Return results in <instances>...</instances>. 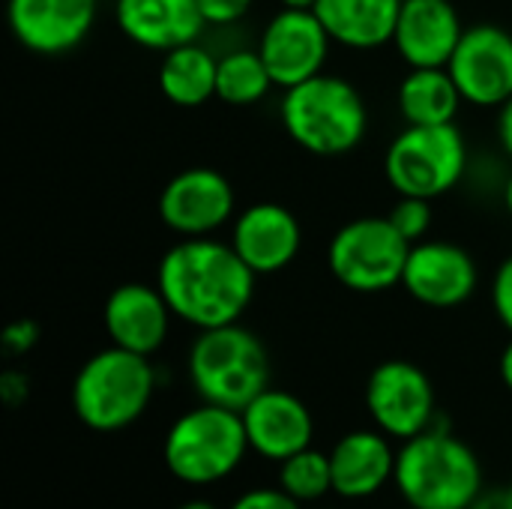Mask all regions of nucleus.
<instances>
[{"label":"nucleus","instance_id":"1","mask_svg":"<svg viewBox=\"0 0 512 509\" xmlns=\"http://www.w3.org/2000/svg\"><path fill=\"white\" fill-rule=\"evenodd\" d=\"M258 276L237 249L216 237H183L156 267V285L177 321L192 330L237 324L252 297Z\"/></svg>","mask_w":512,"mask_h":509},{"label":"nucleus","instance_id":"2","mask_svg":"<svg viewBox=\"0 0 512 509\" xmlns=\"http://www.w3.org/2000/svg\"><path fill=\"white\" fill-rule=\"evenodd\" d=\"M483 489L486 471L480 453L444 417L423 435L399 444L393 492L405 507L468 509Z\"/></svg>","mask_w":512,"mask_h":509},{"label":"nucleus","instance_id":"3","mask_svg":"<svg viewBox=\"0 0 512 509\" xmlns=\"http://www.w3.org/2000/svg\"><path fill=\"white\" fill-rule=\"evenodd\" d=\"M156 387L159 375L150 357L108 345L78 366L69 402L84 429L96 435H117L150 411Z\"/></svg>","mask_w":512,"mask_h":509},{"label":"nucleus","instance_id":"4","mask_svg":"<svg viewBox=\"0 0 512 509\" xmlns=\"http://www.w3.org/2000/svg\"><path fill=\"white\" fill-rule=\"evenodd\" d=\"M252 456L240 411L198 402L177 414L162 438V465L186 489H213L231 480Z\"/></svg>","mask_w":512,"mask_h":509},{"label":"nucleus","instance_id":"5","mask_svg":"<svg viewBox=\"0 0 512 509\" xmlns=\"http://www.w3.org/2000/svg\"><path fill=\"white\" fill-rule=\"evenodd\" d=\"M186 378L198 402L243 411L270 387V354L258 333L240 321L195 330L186 351Z\"/></svg>","mask_w":512,"mask_h":509},{"label":"nucleus","instance_id":"6","mask_svg":"<svg viewBox=\"0 0 512 509\" xmlns=\"http://www.w3.org/2000/svg\"><path fill=\"white\" fill-rule=\"evenodd\" d=\"M279 117L288 138L312 156H345L363 144L369 129L363 93L333 72L288 87Z\"/></svg>","mask_w":512,"mask_h":509},{"label":"nucleus","instance_id":"7","mask_svg":"<svg viewBox=\"0 0 512 509\" xmlns=\"http://www.w3.org/2000/svg\"><path fill=\"white\" fill-rule=\"evenodd\" d=\"M468 171V144L456 123L408 126L384 153V177L399 195L441 198L453 192Z\"/></svg>","mask_w":512,"mask_h":509},{"label":"nucleus","instance_id":"8","mask_svg":"<svg viewBox=\"0 0 512 509\" xmlns=\"http://www.w3.org/2000/svg\"><path fill=\"white\" fill-rule=\"evenodd\" d=\"M411 243L387 216H360L345 222L327 246L333 279L357 294H381L402 285Z\"/></svg>","mask_w":512,"mask_h":509},{"label":"nucleus","instance_id":"9","mask_svg":"<svg viewBox=\"0 0 512 509\" xmlns=\"http://www.w3.org/2000/svg\"><path fill=\"white\" fill-rule=\"evenodd\" d=\"M363 405L372 426L396 444L423 435L441 417L432 378L411 360L378 363L366 378Z\"/></svg>","mask_w":512,"mask_h":509},{"label":"nucleus","instance_id":"10","mask_svg":"<svg viewBox=\"0 0 512 509\" xmlns=\"http://www.w3.org/2000/svg\"><path fill=\"white\" fill-rule=\"evenodd\" d=\"M159 219L168 231L183 237H213L237 216V195L231 180L207 165L177 171L159 192Z\"/></svg>","mask_w":512,"mask_h":509},{"label":"nucleus","instance_id":"11","mask_svg":"<svg viewBox=\"0 0 512 509\" xmlns=\"http://www.w3.org/2000/svg\"><path fill=\"white\" fill-rule=\"evenodd\" d=\"M330 33L312 6H282L261 30L258 51L273 84L288 90L324 72L330 57Z\"/></svg>","mask_w":512,"mask_h":509},{"label":"nucleus","instance_id":"12","mask_svg":"<svg viewBox=\"0 0 512 509\" xmlns=\"http://www.w3.org/2000/svg\"><path fill=\"white\" fill-rule=\"evenodd\" d=\"M447 72L474 108H498L512 96V30L501 24L465 27Z\"/></svg>","mask_w":512,"mask_h":509},{"label":"nucleus","instance_id":"13","mask_svg":"<svg viewBox=\"0 0 512 509\" xmlns=\"http://www.w3.org/2000/svg\"><path fill=\"white\" fill-rule=\"evenodd\" d=\"M480 270L468 249L453 240H420L408 252L402 288L429 309H456L477 294Z\"/></svg>","mask_w":512,"mask_h":509},{"label":"nucleus","instance_id":"14","mask_svg":"<svg viewBox=\"0 0 512 509\" xmlns=\"http://www.w3.org/2000/svg\"><path fill=\"white\" fill-rule=\"evenodd\" d=\"M333 498L342 504H366L393 489L399 444L381 429H351L330 450Z\"/></svg>","mask_w":512,"mask_h":509},{"label":"nucleus","instance_id":"15","mask_svg":"<svg viewBox=\"0 0 512 509\" xmlns=\"http://www.w3.org/2000/svg\"><path fill=\"white\" fill-rule=\"evenodd\" d=\"M243 429L252 456L279 465L288 456L315 444V414L312 408L282 387H267L243 411Z\"/></svg>","mask_w":512,"mask_h":509},{"label":"nucleus","instance_id":"16","mask_svg":"<svg viewBox=\"0 0 512 509\" xmlns=\"http://www.w3.org/2000/svg\"><path fill=\"white\" fill-rule=\"evenodd\" d=\"M99 0H6V21L21 48L57 57L75 51L96 24Z\"/></svg>","mask_w":512,"mask_h":509},{"label":"nucleus","instance_id":"17","mask_svg":"<svg viewBox=\"0 0 512 509\" xmlns=\"http://www.w3.org/2000/svg\"><path fill=\"white\" fill-rule=\"evenodd\" d=\"M171 321L177 318L159 285L147 282L117 285L102 306V327L108 342L141 357H153L156 351H162L171 333Z\"/></svg>","mask_w":512,"mask_h":509},{"label":"nucleus","instance_id":"18","mask_svg":"<svg viewBox=\"0 0 512 509\" xmlns=\"http://www.w3.org/2000/svg\"><path fill=\"white\" fill-rule=\"evenodd\" d=\"M231 246L255 276H273L294 264L303 246L300 219L276 201H255L231 222Z\"/></svg>","mask_w":512,"mask_h":509},{"label":"nucleus","instance_id":"19","mask_svg":"<svg viewBox=\"0 0 512 509\" xmlns=\"http://www.w3.org/2000/svg\"><path fill=\"white\" fill-rule=\"evenodd\" d=\"M465 33L462 15L456 3L450 0H405L393 48L408 63V69H429V66H447L459 39Z\"/></svg>","mask_w":512,"mask_h":509},{"label":"nucleus","instance_id":"20","mask_svg":"<svg viewBox=\"0 0 512 509\" xmlns=\"http://www.w3.org/2000/svg\"><path fill=\"white\" fill-rule=\"evenodd\" d=\"M114 18L129 42L159 54L198 42L207 27L198 0H114Z\"/></svg>","mask_w":512,"mask_h":509},{"label":"nucleus","instance_id":"21","mask_svg":"<svg viewBox=\"0 0 512 509\" xmlns=\"http://www.w3.org/2000/svg\"><path fill=\"white\" fill-rule=\"evenodd\" d=\"M405 0H315V15L330 39L351 51H375L393 42Z\"/></svg>","mask_w":512,"mask_h":509},{"label":"nucleus","instance_id":"22","mask_svg":"<svg viewBox=\"0 0 512 509\" xmlns=\"http://www.w3.org/2000/svg\"><path fill=\"white\" fill-rule=\"evenodd\" d=\"M462 93L447 72V66H429V69H408V75L399 84L396 105L408 126H444L456 123V114L462 108Z\"/></svg>","mask_w":512,"mask_h":509},{"label":"nucleus","instance_id":"23","mask_svg":"<svg viewBox=\"0 0 512 509\" xmlns=\"http://www.w3.org/2000/svg\"><path fill=\"white\" fill-rule=\"evenodd\" d=\"M216 69L219 57L201 42H189L162 54L156 81L171 105L198 108L216 99Z\"/></svg>","mask_w":512,"mask_h":509},{"label":"nucleus","instance_id":"24","mask_svg":"<svg viewBox=\"0 0 512 509\" xmlns=\"http://www.w3.org/2000/svg\"><path fill=\"white\" fill-rule=\"evenodd\" d=\"M273 75L258 48H234L219 57L216 99L234 108L258 105L273 90Z\"/></svg>","mask_w":512,"mask_h":509},{"label":"nucleus","instance_id":"25","mask_svg":"<svg viewBox=\"0 0 512 509\" xmlns=\"http://www.w3.org/2000/svg\"><path fill=\"white\" fill-rule=\"evenodd\" d=\"M276 483L300 504V507H321L333 498V468L330 453L318 450L315 444L288 456L276 465Z\"/></svg>","mask_w":512,"mask_h":509},{"label":"nucleus","instance_id":"26","mask_svg":"<svg viewBox=\"0 0 512 509\" xmlns=\"http://www.w3.org/2000/svg\"><path fill=\"white\" fill-rule=\"evenodd\" d=\"M390 225L414 246L429 237L432 228V201L429 198H414V195H399L393 210L387 213Z\"/></svg>","mask_w":512,"mask_h":509},{"label":"nucleus","instance_id":"27","mask_svg":"<svg viewBox=\"0 0 512 509\" xmlns=\"http://www.w3.org/2000/svg\"><path fill=\"white\" fill-rule=\"evenodd\" d=\"M225 509H306L300 507L279 483L273 486H249Z\"/></svg>","mask_w":512,"mask_h":509},{"label":"nucleus","instance_id":"28","mask_svg":"<svg viewBox=\"0 0 512 509\" xmlns=\"http://www.w3.org/2000/svg\"><path fill=\"white\" fill-rule=\"evenodd\" d=\"M489 300H492V312H495L498 324L512 336V255L498 264V270L492 276Z\"/></svg>","mask_w":512,"mask_h":509},{"label":"nucleus","instance_id":"29","mask_svg":"<svg viewBox=\"0 0 512 509\" xmlns=\"http://www.w3.org/2000/svg\"><path fill=\"white\" fill-rule=\"evenodd\" d=\"M255 0H198L201 18L207 27H231L249 15Z\"/></svg>","mask_w":512,"mask_h":509},{"label":"nucleus","instance_id":"30","mask_svg":"<svg viewBox=\"0 0 512 509\" xmlns=\"http://www.w3.org/2000/svg\"><path fill=\"white\" fill-rule=\"evenodd\" d=\"M39 345V324L30 318H18L3 330V348L9 357H24Z\"/></svg>","mask_w":512,"mask_h":509},{"label":"nucleus","instance_id":"31","mask_svg":"<svg viewBox=\"0 0 512 509\" xmlns=\"http://www.w3.org/2000/svg\"><path fill=\"white\" fill-rule=\"evenodd\" d=\"M0 396H3V402H6L9 408H18L21 402H27V396H30V381H27V375H21V372H15V369L3 372V375H0Z\"/></svg>","mask_w":512,"mask_h":509},{"label":"nucleus","instance_id":"32","mask_svg":"<svg viewBox=\"0 0 512 509\" xmlns=\"http://www.w3.org/2000/svg\"><path fill=\"white\" fill-rule=\"evenodd\" d=\"M468 509H512V498L510 489H501V486H486L471 504Z\"/></svg>","mask_w":512,"mask_h":509},{"label":"nucleus","instance_id":"33","mask_svg":"<svg viewBox=\"0 0 512 509\" xmlns=\"http://www.w3.org/2000/svg\"><path fill=\"white\" fill-rule=\"evenodd\" d=\"M495 132H498V144L504 147V153L512 159V96L504 102V105H498Z\"/></svg>","mask_w":512,"mask_h":509},{"label":"nucleus","instance_id":"34","mask_svg":"<svg viewBox=\"0 0 512 509\" xmlns=\"http://www.w3.org/2000/svg\"><path fill=\"white\" fill-rule=\"evenodd\" d=\"M498 375H501V381H504V387L512 393V336L510 342L504 345V351H501V360H498Z\"/></svg>","mask_w":512,"mask_h":509},{"label":"nucleus","instance_id":"35","mask_svg":"<svg viewBox=\"0 0 512 509\" xmlns=\"http://www.w3.org/2000/svg\"><path fill=\"white\" fill-rule=\"evenodd\" d=\"M174 509H225L219 507L216 501H210V498H186V501H180Z\"/></svg>","mask_w":512,"mask_h":509},{"label":"nucleus","instance_id":"36","mask_svg":"<svg viewBox=\"0 0 512 509\" xmlns=\"http://www.w3.org/2000/svg\"><path fill=\"white\" fill-rule=\"evenodd\" d=\"M504 207H507V213H510L512 219V171L510 177H507V183H504Z\"/></svg>","mask_w":512,"mask_h":509},{"label":"nucleus","instance_id":"37","mask_svg":"<svg viewBox=\"0 0 512 509\" xmlns=\"http://www.w3.org/2000/svg\"><path fill=\"white\" fill-rule=\"evenodd\" d=\"M279 6H315V0H276Z\"/></svg>","mask_w":512,"mask_h":509},{"label":"nucleus","instance_id":"38","mask_svg":"<svg viewBox=\"0 0 512 509\" xmlns=\"http://www.w3.org/2000/svg\"><path fill=\"white\" fill-rule=\"evenodd\" d=\"M309 509H342V507H327V504H321V507H309Z\"/></svg>","mask_w":512,"mask_h":509},{"label":"nucleus","instance_id":"39","mask_svg":"<svg viewBox=\"0 0 512 509\" xmlns=\"http://www.w3.org/2000/svg\"><path fill=\"white\" fill-rule=\"evenodd\" d=\"M507 489H510V498H512V480H510V486H507Z\"/></svg>","mask_w":512,"mask_h":509},{"label":"nucleus","instance_id":"40","mask_svg":"<svg viewBox=\"0 0 512 509\" xmlns=\"http://www.w3.org/2000/svg\"><path fill=\"white\" fill-rule=\"evenodd\" d=\"M399 509H414V507H405V504H402V507H399Z\"/></svg>","mask_w":512,"mask_h":509}]
</instances>
